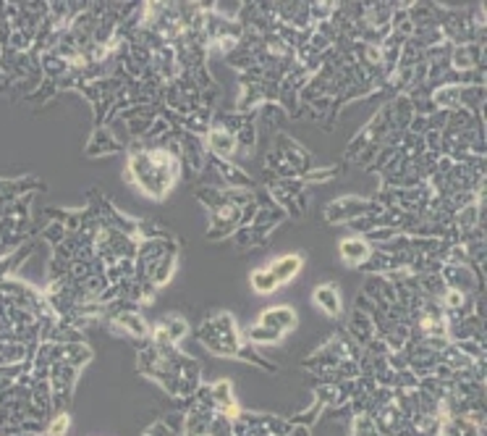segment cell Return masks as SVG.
<instances>
[{"label": "cell", "mask_w": 487, "mask_h": 436, "mask_svg": "<svg viewBox=\"0 0 487 436\" xmlns=\"http://www.w3.org/2000/svg\"><path fill=\"white\" fill-rule=\"evenodd\" d=\"M207 145L205 150L210 153L213 158H218V160H228V158L236 156V150H239V145H236V137H233V131H228L223 124H215V126H210L207 129Z\"/></svg>", "instance_id": "obj_4"}, {"label": "cell", "mask_w": 487, "mask_h": 436, "mask_svg": "<svg viewBox=\"0 0 487 436\" xmlns=\"http://www.w3.org/2000/svg\"><path fill=\"white\" fill-rule=\"evenodd\" d=\"M249 284H252V289H254L257 295H273L275 289L281 287L270 268H257L254 273L249 276Z\"/></svg>", "instance_id": "obj_12"}, {"label": "cell", "mask_w": 487, "mask_h": 436, "mask_svg": "<svg viewBox=\"0 0 487 436\" xmlns=\"http://www.w3.org/2000/svg\"><path fill=\"white\" fill-rule=\"evenodd\" d=\"M267 268L273 271V276L278 279V284H289V281H293L296 276H299V271L304 268V255L299 253H289V255H281L278 261H273Z\"/></svg>", "instance_id": "obj_8"}, {"label": "cell", "mask_w": 487, "mask_h": 436, "mask_svg": "<svg viewBox=\"0 0 487 436\" xmlns=\"http://www.w3.org/2000/svg\"><path fill=\"white\" fill-rule=\"evenodd\" d=\"M312 303H315L323 313L333 315V318L341 315V297H338V287H335V284H323V287H317L315 292H312Z\"/></svg>", "instance_id": "obj_9"}, {"label": "cell", "mask_w": 487, "mask_h": 436, "mask_svg": "<svg viewBox=\"0 0 487 436\" xmlns=\"http://www.w3.org/2000/svg\"><path fill=\"white\" fill-rule=\"evenodd\" d=\"M383 205L377 200H364V197H341L328 205L325 216L330 224H343V221H359V218L375 216V213H383Z\"/></svg>", "instance_id": "obj_3"}, {"label": "cell", "mask_w": 487, "mask_h": 436, "mask_svg": "<svg viewBox=\"0 0 487 436\" xmlns=\"http://www.w3.org/2000/svg\"><path fill=\"white\" fill-rule=\"evenodd\" d=\"M181 171V160L168 148L137 150L128 160V179L150 197H165Z\"/></svg>", "instance_id": "obj_1"}, {"label": "cell", "mask_w": 487, "mask_h": 436, "mask_svg": "<svg viewBox=\"0 0 487 436\" xmlns=\"http://www.w3.org/2000/svg\"><path fill=\"white\" fill-rule=\"evenodd\" d=\"M71 428V415L66 410H58L50 418V423L45 426V436H66Z\"/></svg>", "instance_id": "obj_15"}, {"label": "cell", "mask_w": 487, "mask_h": 436, "mask_svg": "<svg viewBox=\"0 0 487 436\" xmlns=\"http://www.w3.org/2000/svg\"><path fill=\"white\" fill-rule=\"evenodd\" d=\"M199 342L202 347L220 355V358H241L249 363H257L259 368H265L267 374H275V366L267 360L259 358V352H254L252 347H244L239 332H236V321L231 313H218L215 318L202 323L199 329Z\"/></svg>", "instance_id": "obj_2"}, {"label": "cell", "mask_w": 487, "mask_h": 436, "mask_svg": "<svg viewBox=\"0 0 487 436\" xmlns=\"http://www.w3.org/2000/svg\"><path fill=\"white\" fill-rule=\"evenodd\" d=\"M372 253H375V250H372V244H369L367 239H362V236H349V239H343L341 242V258L349 268L369 263Z\"/></svg>", "instance_id": "obj_7"}, {"label": "cell", "mask_w": 487, "mask_h": 436, "mask_svg": "<svg viewBox=\"0 0 487 436\" xmlns=\"http://www.w3.org/2000/svg\"><path fill=\"white\" fill-rule=\"evenodd\" d=\"M89 360H92V347L89 344H84V342L63 344V363H69V366L82 371V366H86Z\"/></svg>", "instance_id": "obj_10"}, {"label": "cell", "mask_w": 487, "mask_h": 436, "mask_svg": "<svg viewBox=\"0 0 487 436\" xmlns=\"http://www.w3.org/2000/svg\"><path fill=\"white\" fill-rule=\"evenodd\" d=\"M145 436H179V428H173L168 420L160 418V420H155L152 426L147 428Z\"/></svg>", "instance_id": "obj_16"}, {"label": "cell", "mask_w": 487, "mask_h": 436, "mask_svg": "<svg viewBox=\"0 0 487 436\" xmlns=\"http://www.w3.org/2000/svg\"><path fill=\"white\" fill-rule=\"evenodd\" d=\"M210 394H213V408L218 415H223V418H228V420L239 418L241 408H239V402H236V397H233V384L228 378L215 381V384L210 386Z\"/></svg>", "instance_id": "obj_5"}, {"label": "cell", "mask_w": 487, "mask_h": 436, "mask_svg": "<svg viewBox=\"0 0 487 436\" xmlns=\"http://www.w3.org/2000/svg\"><path fill=\"white\" fill-rule=\"evenodd\" d=\"M118 150H121V145L113 140L111 129H97L92 142H89V148H86V153H89V156H100V153H118Z\"/></svg>", "instance_id": "obj_13"}, {"label": "cell", "mask_w": 487, "mask_h": 436, "mask_svg": "<svg viewBox=\"0 0 487 436\" xmlns=\"http://www.w3.org/2000/svg\"><path fill=\"white\" fill-rule=\"evenodd\" d=\"M160 326L165 329L168 342H171L173 347H176V344H179V342L189 334V321L184 318V315H165V318L160 321Z\"/></svg>", "instance_id": "obj_11"}, {"label": "cell", "mask_w": 487, "mask_h": 436, "mask_svg": "<svg viewBox=\"0 0 487 436\" xmlns=\"http://www.w3.org/2000/svg\"><path fill=\"white\" fill-rule=\"evenodd\" d=\"M247 339L252 342V344H278V342L283 339V334L273 332V329H267V326H252L247 332Z\"/></svg>", "instance_id": "obj_14"}, {"label": "cell", "mask_w": 487, "mask_h": 436, "mask_svg": "<svg viewBox=\"0 0 487 436\" xmlns=\"http://www.w3.org/2000/svg\"><path fill=\"white\" fill-rule=\"evenodd\" d=\"M296 323H299L296 310L289 305L267 307L265 313H262V318H259V326H267V329H273V332H278V334H286V332H291V329H296Z\"/></svg>", "instance_id": "obj_6"}]
</instances>
